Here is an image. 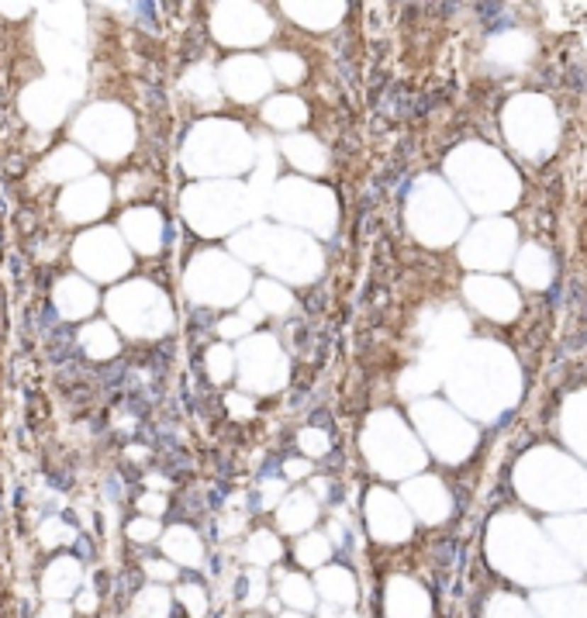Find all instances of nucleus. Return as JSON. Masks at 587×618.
Here are the masks:
<instances>
[{"label": "nucleus", "mask_w": 587, "mask_h": 618, "mask_svg": "<svg viewBox=\"0 0 587 618\" xmlns=\"http://www.w3.org/2000/svg\"><path fill=\"white\" fill-rule=\"evenodd\" d=\"M28 315H31V325H35V332H38L42 339H45L49 332H55V328L62 325V322H59V311H55V304H52V300H45V297H42V300H38V304H35V308H31Z\"/></svg>", "instance_id": "nucleus-1"}, {"label": "nucleus", "mask_w": 587, "mask_h": 618, "mask_svg": "<svg viewBox=\"0 0 587 618\" xmlns=\"http://www.w3.org/2000/svg\"><path fill=\"white\" fill-rule=\"evenodd\" d=\"M284 601L294 605V608H311V605H315V594H311V588H308V580H301V577H287V580H284Z\"/></svg>", "instance_id": "nucleus-2"}, {"label": "nucleus", "mask_w": 587, "mask_h": 618, "mask_svg": "<svg viewBox=\"0 0 587 618\" xmlns=\"http://www.w3.org/2000/svg\"><path fill=\"white\" fill-rule=\"evenodd\" d=\"M315 518V505L308 498H294L291 505L284 508V529H301Z\"/></svg>", "instance_id": "nucleus-3"}, {"label": "nucleus", "mask_w": 587, "mask_h": 618, "mask_svg": "<svg viewBox=\"0 0 587 618\" xmlns=\"http://www.w3.org/2000/svg\"><path fill=\"white\" fill-rule=\"evenodd\" d=\"M301 114H304V108H301L294 97H280V101L267 111V118L273 125H294V121H301Z\"/></svg>", "instance_id": "nucleus-4"}, {"label": "nucleus", "mask_w": 587, "mask_h": 618, "mask_svg": "<svg viewBox=\"0 0 587 618\" xmlns=\"http://www.w3.org/2000/svg\"><path fill=\"white\" fill-rule=\"evenodd\" d=\"M328 556V542L318 536H311V539H301V546H297V560L301 563H321Z\"/></svg>", "instance_id": "nucleus-5"}, {"label": "nucleus", "mask_w": 587, "mask_h": 618, "mask_svg": "<svg viewBox=\"0 0 587 618\" xmlns=\"http://www.w3.org/2000/svg\"><path fill=\"white\" fill-rule=\"evenodd\" d=\"M45 481H49V487L52 490H69L73 487V470L69 466H45Z\"/></svg>", "instance_id": "nucleus-6"}, {"label": "nucleus", "mask_w": 587, "mask_h": 618, "mask_svg": "<svg viewBox=\"0 0 587 618\" xmlns=\"http://www.w3.org/2000/svg\"><path fill=\"white\" fill-rule=\"evenodd\" d=\"M273 66H276V77H284L287 83H294L297 77H301V62H297L294 55H287V52L273 55Z\"/></svg>", "instance_id": "nucleus-7"}, {"label": "nucleus", "mask_w": 587, "mask_h": 618, "mask_svg": "<svg viewBox=\"0 0 587 618\" xmlns=\"http://www.w3.org/2000/svg\"><path fill=\"white\" fill-rule=\"evenodd\" d=\"M259 291H263L259 297H263V304H267L269 311H280V308H287V304H291V297L284 294L280 287H273V283H263Z\"/></svg>", "instance_id": "nucleus-8"}, {"label": "nucleus", "mask_w": 587, "mask_h": 618, "mask_svg": "<svg viewBox=\"0 0 587 618\" xmlns=\"http://www.w3.org/2000/svg\"><path fill=\"white\" fill-rule=\"evenodd\" d=\"M18 225H21V232H25V235H31V232H35V225H38L35 208H21V211H18Z\"/></svg>", "instance_id": "nucleus-9"}, {"label": "nucleus", "mask_w": 587, "mask_h": 618, "mask_svg": "<svg viewBox=\"0 0 587 618\" xmlns=\"http://www.w3.org/2000/svg\"><path fill=\"white\" fill-rule=\"evenodd\" d=\"M25 166H28V159L21 152H11V156H7V176H21Z\"/></svg>", "instance_id": "nucleus-10"}, {"label": "nucleus", "mask_w": 587, "mask_h": 618, "mask_svg": "<svg viewBox=\"0 0 587 618\" xmlns=\"http://www.w3.org/2000/svg\"><path fill=\"white\" fill-rule=\"evenodd\" d=\"M55 273H59L55 266H49V269L38 266V269H35V287H38V291H45V287H49V283L55 280Z\"/></svg>", "instance_id": "nucleus-11"}, {"label": "nucleus", "mask_w": 587, "mask_h": 618, "mask_svg": "<svg viewBox=\"0 0 587 618\" xmlns=\"http://www.w3.org/2000/svg\"><path fill=\"white\" fill-rule=\"evenodd\" d=\"M11 273H14L18 280H25L28 276V256L25 252H14V256H11Z\"/></svg>", "instance_id": "nucleus-12"}, {"label": "nucleus", "mask_w": 587, "mask_h": 618, "mask_svg": "<svg viewBox=\"0 0 587 618\" xmlns=\"http://www.w3.org/2000/svg\"><path fill=\"white\" fill-rule=\"evenodd\" d=\"M77 556H80V560H90V556H94V539L90 536L77 539Z\"/></svg>", "instance_id": "nucleus-13"}, {"label": "nucleus", "mask_w": 587, "mask_h": 618, "mask_svg": "<svg viewBox=\"0 0 587 618\" xmlns=\"http://www.w3.org/2000/svg\"><path fill=\"white\" fill-rule=\"evenodd\" d=\"M301 442H304V449H311V453H321V449H325V439H318V435H308V432L301 435Z\"/></svg>", "instance_id": "nucleus-14"}, {"label": "nucleus", "mask_w": 587, "mask_h": 618, "mask_svg": "<svg viewBox=\"0 0 587 618\" xmlns=\"http://www.w3.org/2000/svg\"><path fill=\"white\" fill-rule=\"evenodd\" d=\"M304 470H308V463H287V473H291V477H301Z\"/></svg>", "instance_id": "nucleus-15"}, {"label": "nucleus", "mask_w": 587, "mask_h": 618, "mask_svg": "<svg viewBox=\"0 0 587 618\" xmlns=\"http://www.w3.org/2000/svg\"><path fill=\"white\" fill-rule=\"evenodd\" d=\"M284 618H301V615H284Z\"/></svg>", "instance_id": "nucleus-16"}]
</instances>
